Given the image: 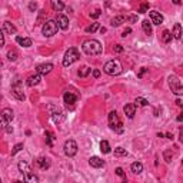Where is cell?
<instances>
[{"label":"cell","instance_id":"cell-41","mask_svg":"<svg viewBox=\"0 0 183 183\" xmlns=\"http://www.w3.org/2000/svg\"><path fill=\"white\" fill-rule=\"evenodd\" d=\"M4 46V34H3V30L0 29V47Z\"/></svg>","mask_w":183,"mask_h":183},{"label":"cell","instance_id":"cell-14","mask_svg":"<svg viewBox=\"0 0 183 183\" xmlns=\"http://www.w3.org/2000/svg\"><path fill=\"white\" fill-rule=\"evenodd\" d=\"M89 164L92 166V168L99 169V168H103V166H105V162L102 160L100 157L93 156V157H90V159H89Z\"/></svg>","mask_w":183,"mask_h":183},{"label":"cell","instance_id":"cell-2","mask_svg":"<svg viewBox=\"0 0 183 183\" xmlns=\"http://www.w3.org/2000/svg\"><path fill=\"white\" fill-rule=\"evenodd\" d=\"M103 70L105 73L110 76H117L122 73V64H120L119 60H109L107 63L103 66Z\"/></svg>","mask_w":183,"mask_h":183},{"label":"cell","instance_id":"cell-36","mask_svg":"<svg viewBox=\"0 0 183 183\" xmlns=\"http://www.w3.org/2000/svg\"><path fill=\"white\" fill-rule=\"evenodd\" d=\"M146 11H149V3H142L140 4V7H139V13H146Z\"/></svg>","mask_w":183,"mask_h":183},{"label":"cell","instance_id":"cell-6","mask_svg":"<svg viewBox=\"0 0 183 183\" xmlns=\"http://www.w3.org/2000/svg\"><path fill=\"white\" fill-rule=\"evenodd\" d=\"M169 86L172 89L173 93L176 94H183V89H182V83H180L177 76H169Z\"/></svg>","mask_w":183,"mask_h":183},{"label":"cell","instance_id":"cell-24","mask_svg":"<svg viewBox=\"0 0 183 183\" xmlns=\"http://www.w3.org/2000/svg\"><path fill=\"white\" fill-rule=\"evenodd\" d=\"M142 27H143V32L146 34H152V23H149V20H143L142 22Z\"/></svg>","mask_w":183,"mask_h":183},{"label":"cell","instance_id":"cell-17","mask_svg":"<svg viewBox=\"0 0 183 183\" xmlns=\"http://www.w3.org/2000/svg\"><path fill=\"white\" fill-rule=\"evenodd\" d=\"M16 41H17L20 46H23V47H30V46H32V43H33V41H32V39H29V37H20V36H17V37H16Z\"/></svg>","mask_w":183,"mask_h":183},{"label":"cell","instance_id":"cell-20","mask_svg":"<svg viewBox=\"0 0 183 183\" xmlns=\"http://www.w3.org/2000/svg\"><path fill=\"white\" fill-rule=\"evenodd\" d=\"M19 170H20V173H23V175H27V173L32 172L27 162H20V163H19Z\"/></svg>","mask_w":183,"mask_h":183},{"label":"cell","instance_id":"cell-38","mask_svg":"<svg viewBox=\"0 0 183 183\" xmlns=\"http://www.w3.org/2000/svg\"><path fill=\"white\" fill-rule=\"evenodd\" d=\"M23 149V143H19V145H16L15 147H13V150H11V156H15L17 152H20V150Z\"/></svg>","mask_w":183,"mask_h":183},{"label":"cell","instance_id":"cell-22","mask_svg":"<svg viewBox=\"0 0 183 183\" xmlns=\"http://www.w3.org/2000/svg\"><path fill=\"white\" fill-rule=\"evenodd\" d=\"M4 30H6L9 34H15L16 32H17L16 26L13 24V23H10V22H4Z\"/></svg>","mask_w":183,"mask_h":183},{"label":"cell","instance_id":"cell-37","mask_svg":"<svg viewBox=\"0 0 183 183\" xmlns=\"http://www.w3.org/2000/svg\"><path fill=\"white\" fill-rule=\"evenodd\" d=\"M136 103H137L139 106H147L149 105V102L146 100V99H143V97H136Z\"/></svg>","mask_w":183,"mask_h":183},{"label":"cell","instance_id":"cell-49","mask_svg":"<svg viewBox=\"0 0 183 183\" xmlns=\"http://www.w3.org/2000/svg\"><path fill=\"white\" fill-rule=\"evenodd\" d=\"M166 137H168V139H172V137H173L172 133H166Z\"/></svg>","mask_w":183,"mask_h":183},{"label":"cell","instance_id":"cell-45","mask_svg":"<svg viewBox=\"0 0 183 183\" xmlns=\"http://www.w3.org/2000/svg\"><path fill=\"white\" fill-rule=\"evenodd\" d=\"M129 33H132V29H129V27H127V29H124V32L122 33V36H123V37H126Z\"/></svg>","mask_w":183,"mask_h":183},{"label":"cell","instance_id":"cell-8","mask_svg":"<svg viewBox=\"0 0 183 183\" xmlns=\"http://www.w3.org/2000/svg\"><path fill=\"white\" fill-rule=\"evenodd\" d=\"M63 100L69 109H73L75 103L77 102V96H76L75 93H72V92H66V93L63 94Z\"/></svg>","mask_w":183,"mask_h":183},{"label":"cell","instance_id":"cell-29","mask_svg":"<svg viewBox=\"0 0 183 183\" xmlns=\"http://www.w3.org/2000/svg\"><path fill=\"white\" fill-rule=\"evenodd\" d=\"M90 72H92V69H90V68H87V66H85V68H82L80 70L77 72V75L80 76V77H86V76L89 75Z\"/></svg>","mask_w":183,"mask_h":183},{"label":"cell","instance_id":"cell-39","mask_svg":"<svg viewBox=\"0 0 183 183\" xmlns=\"http://www.w3.org/2000/svg\"><path fill=\"white\" fill-rule=\"evenodd\" d=\"M100 15H102V10H100V9H96L93 13H90V17H92V19H97Z\"/></svg>","mask_w":183,"mask_h":183},{"label":"cell","instance_id":"cell-4","mask_svg":"<svg viewBox=\"0 0 183 183\" xmlns=\"http://www.w3.org/2000/svg\"><path fill=\"white\" fill-rule=\"evenodd\" d=\"M109 126H110V129H113V130H117L119 133H122L123 132V129H122V120L119 119V115L116 112H110V115H109Z\"/></svg>","mask_w":183,"mask_h":183},{"label":"cell","instance_id":"cell-48","mask_svg":"<svg viewBox=\"0 0 183 183\" xmlns=\"http://www.w3.org/2000/svg\"><path fill=\"white\" fill-rule=\"evenodd\" d=\"M182 120H183V116L179 115V116H177V122H182Z\"/></svg>","mask_w":183,"mask_h":183},{"label":"cell","instance_id":"cell-28","mask_svg":"<svg viewBox=\"0 0 183 183\" xmlns=\"http://www.w3.org/2000/svg\"><path fill=\"white\" fill-rule=\"evenodd\" d=\"M170 40H172V33L169 30H163V33H162V41L163 43H169Z\"/></svg>","mask_w":183,"mask_h":183},{"label":"cell","instance_id":"cell-44","mask_svg":"<svg viewBox=\"0 0 183 183\" xmlns=\"http://www.w3.org/2000/svg\"><path fill=\"white\" fill-rule=\"evenodd\" d=\"M146 72H147V69L142 68V69H140V72H139V73H137V77H143V75H145Z\"/></svg>","mask_w":183,"mask_h":183},{"label":"cell","instance_id":"cell-3","mask_svg":"<svg viewBox=\"0 0 183 183\" xmlns=\"http://www.w3.org/2000/svg\"><path fill=\"white\" fill-rule=\"evenodd\" d=\"M80 59V54H79V50L76 47H70L68 52L64 53V57H63V66L64 68H69L70 64H73L75 62Z\"/></svg>","mask_w":183,"mask_h":183},{"label":"cell","instance_id":"cell-26","mask_svg":"<svg viewBox=\"0 0 183 183\" xmlns=\"http://www.w3.org/2000/svg\"><path fill=\"white\" fill-rule=\"evenodd\" d=\"M52 9L54 11H62L64 9V3L63 2H52Z\"/></svg>","mask_w":183,"mask_h":183},{"label":"cell","instance_id":"cell-30","mask_svg":"<svg viewBox=\"0 0 183 183\" xmlns=\"http://www.w3.org/2000/svg\"><path fill=\"white\" fill-rule=\"evenodd\" d=\"M115 156H117V157L127 156L126 149H123V147H116V149H115Z\"/></svg>","mask_w":183,"mask_h":183},{"label":"cell","instance_id":"cell-1","mask_svg":"<svg viewBox=\"0 0 183 183\" xmlns=\"http://www.w3.org/2000/svg\"><path fill=\"white\" fill-rule=\"evenodd\" d=\"M82 49H83V52L86 53V54H89V56H97V54H100L103 52V47H102L100 41L93 40V39L85 41Z\"/></svg>","mask_w":183,"mask_h":183},{"label":"cell","instance_id":"cell-13","mask_svg":"<svg viewBox=\"0 0 183 183\" xmlns=\"http://www.w3.org/2000/svg\"><path fill=\"white\" fill-rule=\"evenodd\" d=\"M11 94H13V96H15L17 100H20V102L24 100V93H23V90L20 89V86L17 85V83H16L15 86L11 87Z\"/></svg>","mask_w":183,"mask_h":183},{"label":"cell","instance_id":"cell-15","mask_svg":"<svg viewBox=\"0 0 183 183\" xmlns=\"http://www.w3.org/2000/svg\"><path fill=\"white\" fill-rule=\"evenodd\" d=\"M40 80H41L40 75H33V76H30V77L27 79L26 83H27V86L29 87H33V86H37L39 83H40Z\"/></svg>","mask_w":183,"mask_h":183},{"label":"cell","instance_id":"cell-10","mask_svg":"<svg viewBox=\"0 0 183 183\" xmlns=\"http://www.w3.org/2000/svg\"><path fill=\"white\" fill-rule=\"evenodd\" d=\"M123 112H124V115H126L129 119H133L135 115H136V105H135V103H129V105H126L123 107Z\"/></svg>","mask_w":183,"mask_h":183},{"label":"cell","instance_id":"cell-11","mask_svg":"<svg viewBox=\"0 0 183 183\" xmlns=\"http://www.w3.org/2000/svg\"><path fill=\"white\" fill-rule=\"evenodd\" d=\"M56 23H57V27L62 29V30H66L69 27V19L64 15H59V16H57Z\"/></svg>","mask_w":183,"mask_h":183},{"label":"cell","instance_id":"cell-9","mask_svg":"<svg viewBox=\"0 0 183 183\" xmlns=\"http://www.w3.org/2000/svg\"><path fill=\"white\" fill-rule=\"evenodd\" d=\"M52 70H53L52 63H43V64H39L37 68H36L37 75H47V73H50Z\"/></svg>","mask_w":183,"mask_h":183},{"label":"cell","instance_id":"cell-47","mask_svg":"<svg viewBox=\"0 0 183 183\" xmlns=\"http://www.w3.org/2000/svg\"><path fill=\"white\" fill-rule=\"evenodd\" d=\"M176 105H177V106H182V100H180V99H177V100H176Z\"/></svg>","mask_w":183,"mask_h":183},{"label":"cell","instance_id":"cell-27","mask_svg":"<svg viewBox=\"0 0 183 183\" xmlns=\"http://www.w3.org/2000/svg\"><path fill=\"white\" fill-rule=\"evenodd\" d=\"M100 150L103 153H110V145L107 140H102L100 142Z\"/></svg>","mask_w":183,"mask_h":183},{"label":"cell","instance_id":"cell-43","mask_svg":"<svg viewBox=\"0 0 183 183\" xmlns=\"http://www.w3.org/2000/svg\"><path fill=\"white\" fill-rule=\"evenodd\" d=\"M29 9H30V10H32V11H34V10H36V9H37V4H36V3H33V2H32V3H29Z\"/></svg>","mask_w":183,"mask_h":183},{"label":"cell","instance_id":"cell-46","mask_svg":"<svg viewBox=\"0 0 183 183\" xmlns=\"http://www.w3.org/2000/svg\"><path fill=\"white\" fill-rule=\"evenodd\" d=\"M93 76H94V77H100V72H99V70H93Z\"/></svg>","mask_w":183,"mask_h":183},{"label":"cell","instance_id":"cell-18","mask_svg":"<svg viewBox=\"0 0 183 183\" xmlns=\"http://www.w3.org/2000/svg\"><path fill=\"white\" fill-rule=\"evenodd\" d=\"M172 37H175L176 40H180V37H182V26H180L179 23H176L175 26H173Z\"/></svg>","mask_w":183,"mask_h":183},{"label":"cell","instance_id":"cell-35","mask_svg":"<svg viewBox=\"0 0 183 183\" xmlns=\"http://www.w3.org/2000/svg\"><path fill=\"white\" fill-rule=\"evenodd\" d=\"M116 175H117V176H120V177H122V179H123V182L124 183H126L127 182V177H126V175H124V172H123V169H122V168H117V169H116Z\"/></svg>","mask_w":183,"mask_h":183},{"label":"cell","instance_id":"cell-23","mask_svg":"<svg viewBox=\"0 0 183 183\" xmlns=\"http://www.w3.org/2000/svg\"><path fill=\"white\" fill-rule=\"evenodd\" d=\"M132 172L139 175V173L143 172V164L140 162H135V163H132Z\"/></svg>","mask_w":183,"mask_h":183},{"label":"cell","instance_id":"cell-32","mask_svg":"<svg viewBox=\"0 0 183 183\" xmlns=\"http://www.w3.org/2000/svg\"><path fill=\"white\" fill-rule=\"evenodd\" d=\"M7 57H9V60H11V62H16V60H17V57H19V54H17V52H16V50H9Z\"/></svg>","mask_w":183,"mask_h":183},{"label":"cell","instance_id":"cell-12","mask_svg":"<svg viewBox=\"0 0 183 183\" xmlns=\"http://www.w3.org/2000/svg\"><path fill=\"white\" fill-rule=\"evenodd\" d=\"M149 16H150V20H152L153 24H162V23H163V16H162L159 11L152 10L149 13Z\"/></svg>","mask_w":183,"mask_h":183},{"label":"cell","instance_id":"cell-42","mask_svg":"<svg viewBox=\"0 0 183 183\" xmlns=\"http://www.w3.org/2000/svg\"><path fill=\"white\" fill-rule=\"evenodd\" d=\"M113 50H115L116 53H122V52H123V47H122L120 45H116L115 47H113Z\"/></svg>","mask_w":183,"mask_h":183},{"label":"cell","instance_id":"cell-33","mask_svg":"<svg viewBox=\"0 0 183 183\" xmlns=\"http://www.w3.org/2000/svg\"><path fill=\"white\" fill-rule=\"evenodd\" d=\"M45 16H46V10H40V15H39V17H37V22H36V24L37 26H40V24H45Z\"/></svg>","mask_w":183,"mask_h":183},{"label":"cell","instance_id":"cell-5","mask_svg":"<svg viewBox=\"0 0 183 183\" xmlns=\"http://www.w3.org/2000/svg\"><path fill=\"white\" fill-rule=\"evenodd\" d=\"M57 23L56 20H47V22L43 24V34H45L46 37H52L53 34H56L57 33Z\"/></svg>","mask_w":183,"mask_h":183},{"label":"cell","instance_id":"cell-31","mask_svg":"<svg viewBox=\"0 0 183 183\" xmlns=\"http://www.w3.org/2000/svg\"><path fill=\"white\" fill-rule=\"evenodd\" d=\"M163 157H164V160L168 162V163H170L173 159V152L170 149L169 150H164V153H163Z\"/></svg>","mask_w":183,"mask_h":183},{"label":"cell","instance_id":"cell-7","mask_svg":"<svg viewBox=\"0 0 183 183\" xmlns=\"http://www.w3.org/2000/svg\"><path fill=\"white\" fill-rule=\"evenodd\" d=\"M63 149H64V153L68 155L69 157H73L76 153H77V143H76L75 140H72V139L70 140H66Z\"/></svg>","mask_w":183,"mask_h":183},{"label":"cell","instance_id":"cell-40","mask_svg":"<svg viewBox=\"0 0 183 183\" xmlns=\"http://www.w3.org/2000/svg\"><path fill=\"white\" fill-rule=\"evenodd\" d=\"M124 20H129L130 23H136V22H137V17L130 15V16H126V17H124Z\"/></svg>","mask_w":183,"mask_h":183},{"label":"cell","instance_id":"cell-50","mask_svg":"<svg viewBox=\"0 0 183 183\" xmlns=\"http://www.w3.org/2000/svg\"><path fill=\"white\" fill-rule=\"evenodd\" d=\"M13 183H23V182H22V180H15Z\"/></svg>","mask_w":183,"mask_h":183},{"label":"cell","instance_id":"cell-19","mask_svg":"<svg viewBox=\"0 0 183 183\" xmlns=\"http://www.w3.org/2000/svg\"><path fill=\"white\" fill-rule=\"evenodd\" d=\"M37 166L40 169H43V170H46V169L50 168V162H49V159L40 157V159H37Z\"/></svg>","mask_w":183,"mask_h":183},{"label":"cell","instance_id":"cell-52","mask_svg":"<svg viewBox=\"0 0 183 183\" xmlns=\"http://www.w3.org/2000/svg\"><path fill=\"white\" fill-rule=\"evenodd\" d=\"M0 99H2V96H0Z\"/></svg>","mask_w":183,"mask_h":183},{"label":"cell","instance_id":"cell-25","mask_svg":"<svg viewBox=\"0 0 183 183\" xmlns=\"http://www.w3.org/2000/svg\"><path fill=\"white\" fill-rule=\"evenodd\" d=\"M124 22V16H116V17H113L112 19V26H115V27H117V26H120L122 23Z\"/></svg>","mask_w":183,"mask_h":183},{"label":"cell","instance_id":"cell-51","mask_svg":"<svg viewBox=\"0 0 183 183\" xmlns=\"http://www.w3.org/2000/svg\"><path fill=\"white\" fill-rule=\"evenodd\" d=\"M0 183H2V179H0Z\"/></svg>","mask_w":183,"mask_h":183},{"label":"cell","instance_id":"cell-21","mask_svg":"<svg viewBox=\"0 0 183 183\" xmlns=\"http://www.w3.org/2000/svg\"><path fill=\"white\" fill-rule=\"evenodd\" d=\"M24 183H39V177L33 173H27L24 175Z\"/></svg>","mask_w":183,"mask_h":183},{"label":"cell","instance_id":"cell-34","mask_svg":"<svg viewBox=\"0 0 183 183\" xmlns=\"http://www.w3.org/2000/svg\"><path fill=\"white\" fill-rule=\"evenodd\" d=\"M97 29H99V23H92L90 26L86 27V32L87 33H94Z\"/></svg>","mask_w":183,"mask_h":183},{"label":"cell","instance_id":"cell-16","mask_svg":"<svg viewBox=\"0 0 183 183\" xmlns=\"http://www.w3.org/2000/svg\"><path fill=\"white\" fill-rule=\"evenodd\" d=\"M13 112H11V109H3L2 110V120H6V122H11L13 120Z\"/></svg>","mask_w":183,"mask_h":183}]
</instances>
